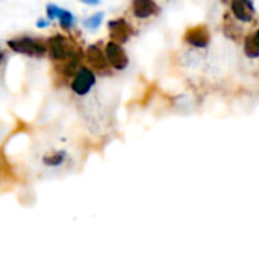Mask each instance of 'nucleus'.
Returning a JSON list of instances; mask_svg holds the SVG:
<instances>
[{
  "instance_id": "obj_17",
  "label": "nucleus",
  "mask_w": 259,
  "mask_h": 257,
  "mask_svg": "<svg viewBox=\"0 0 259 257\" xmlns=\"http://www.w3.org/2000/svg\"><path fill=\"white\" fill-rule=\"evenodd\" d=\"M252 36H253V41H255L256 47H258V48H259V29H258V30H256V32H255V33H253V35H252Z\"/></svg>"
},
{
  "instance_id": "obj_11",
  "label": "nucleus",
  "mask_w": 259,
  "mask_h": 257,
  "mask_svg": "<svg viewBox=\"0 0 259 257\" xmlns=\"http://www.w3.org/2000/svg\"><path fill=\"white\" fill-rule=\"evenodd\" d=\"M244 53H246V56L250 58V59H256V58H259V48L256 47V44H255L252 35H247V36L244 38Z\"/></svg>"
},
{
  "instance_id": "obj_4",
  "label": "nucleus",
  "mask_w": 259,
  "mask_h": 257,
  "mask_svg": "<svg viewBox=\"0 0 259 257\" xmlns=\"http://www.w3.org/2000/svg\"><path fill=\"white\" fill-rule=\"evenodd\" d=\"M184 41L196 48H206L211 41V33L206 24H196L185 30Z\"/></svg>"
},
{
  "instance_id": "obj_3",
  "label": "nucleus",
  "mask_w": 259,
  "mask_h": 257,
  "mask_svg": "<svg viewBox=\"0 0 259 257\" xmlns=\"http://www.w3.org/2000/svg\"><path fill=\"white\" fill-rule=\"evenodd\" d=\"M94 85H96V73L90 67L82 65L79 71L74 74L70 83V88L76 95L82 97V95H87L93 89Z\"/></svg>"
},
{
  "instance_id": "obj_12",
  "label": "nucleus",
  "mask_w": 259,
  "mask_h": 257,
  "mask_svg": "<svg viewBox=\"0 0 259 257\" xmlns=\"http://www.w3.org/2000/svg\"><path fill=\"white\" fill-rule=\"evenodd\" d=\"M58 18H59V24H61V27H62L64 30H70V29L73 27V24H74V15H73L70 11L61 9Z\"/></svg>"
},
{
  "instance_id": "obj_1",
  "label": "nucleus",
  "mask_w": 259,
  "mask_h": 257,
  "mask_svg": "<svg viewBox=\"0 0 259 257\" xmlns=\"http://www.w3.org/2000/svg\"><path fill=\"white\" fill-rule=\"evenodd\" d=\"M46 45H47L49 58L56 64H64L80 52V48L74 44V41L71 38L61 35V33L50 36L46 41Z\"/></svg>"
},
{
  "instance_id": "obj_2",
  "label": "nucleus",
  "mask_w": 259,
  "mask_h": 257,
  "mask_svg": "<svg viewBox=\"0 0 259 257\" xmlns=\"http://www.w3.org/2000/svg\"><path fill=\"white\" fill-rule=\"evenodd\" d=\"M8 47L20 55H26L30 58H42L47 53V45L42 39L38 38H32V36H20V38H14L9 39Z\"/></svg>"
},
{
  "instance_id": "obj_13",
  "label": "nucleus",
  "mask_w": 259,
  "mask_h": 257,
  "mask_svg": "<svg viewBox=\"0 0 259 257\" xmlns=\"http://www.w3.org/2000/svg\"><path fill=\"white\" fill-rule=\"evenodd\" d=\"M103 17H105L103 12H96V14H93L91 17H88V18L83 21V26H85L87 29H90V30H96V29L100 27V24H102V21H103Z\"/></svg>"
},
{
  "instance_id": "obj_18",
  "label": "nucleus",
  "mask_w": 259,
  "mask_h": 257,
  "mask_svg": "<svg viewBox=\"0 0 259 257\" xmlns=\"http://www.w3.org/2000/svg\"><path fill=\"white\" fill-rule=\"evenodd\" d=\"M3 61H5V53H3V52H0V64H2Z\"/></svg>"
},
{
  "instance_id": "obj_16",
  "label": "nucleus",
  "mask_w": 259,
  "mask_h": 257,
  "mask_svg": "<svg viewBox=\"0 0 259 257\" xmlns=\"http://www.w3.org/2000/svg\"><path fill=\"white\" fill-rule=\"evenodd\" d=\"M36 26H38L39 29H42V27H47V26H49V20H44V18H41V20H38Z\"/></svg>"
},
{
  "instance_id": "obj_8",
  "label": "nucleus",
  "mask_w": 259,
  "mask_h": 257,
  "mask_svg": "<svg viewBox=\"0 0 259 257\" xmlns=\"http://www.w3.org/2000/svg\"><path fill=\"white\" fill-rule=\"evenodd\" d=\"M231 12L240 21L252 23L255 17V5L252 0H231Z\"/></svg>"
},
{
  "instance_id": "obj_7",
  "label": "nucleus",
  "mask_w": 259,
  "mask_h": 257,
  "mask_svg": "<svg viewBox=\"0 0 259 257\" xmlns=\"http://www.w3.org/2000/svg\"><path fill=\"white\" fill-rule=\"evenodd\" d=\"M108 29H109L111 41L117 44H123L129 41L131 36L134 35V27L124 18H115L108 21Z\"/></svg>"
},
{
  "instance_id": "obj_15",
  "label": "nucleus",
  "mask_w": 259,
  "mask_h": 257,
  "mask_svg": "<svg viewBox=\"0 0 259 257\" xmlns=\"http://www.w3.org/2000/svg\"><path fill=\"white\" fill-rule=\"evenodd\" d=\"M79 2L83 3V5H90V6H96V5L100 3V0H79Z\"/></svg>"
},
{
  "instance_id": "obj_6",
  "label": "nucleus",
  "mask_w": 259,
  "mask_h": 257,
  "mask_svg": "<svg viewBox=\"0 0 259 257\" xmlns=\"http://www.w3.org/2000/svg\"><path fill=\"white\" fill-rule=\"evenodd\" d=\"M85 58H87V61H88V64L94 73H99V74H108L109 73V64H108L106 55L97 44L88 45V48L85 52Z\"/></svg>"
},
{
  "instance_id": "obj_14",
  "label": "nucleus",
  "mask_w": 259,
  "mask_h": 257,
  "mask_svg": "<svg viewBox=\"0 0 259 257\" xmlns=\"http://www.w3.org/2000/svg\"><path fill=\"white\" fill-rule=\"evenodd\" d=\"M46 11H47V17H49L50 20H53V18H56V17L59 15L61 8H58L56 5H47Z\"/></svg>"
},
{
  "instance_id": "obj_10",
  "label": "nucleus",
  "mask_w": 259,
  "mask_h": 257,
  "mask_svg": "<svg viewBox=\"0 0 259 257\" xmlns=\"http://www.w3.org/2000/svg\"><path fill=\"white\" fill-rule=\"evenodd\" d=\"M65 158H67L65 151H53L42 158V164L50 168H58L65 162Z\"/></svg>"
},
{
  "instance_id": "obj_5",
  "label": "nucleus",
  "mask_w": 259,
  "mask_h": 257,
  "mask_svg": "<svg viewBox=\"0 0 259 257\" xmlns=\"http://www.w3.org/2000/svg\"><path fill=\"white\" fill-rule=\"evenodd\" d=\"M105 55H106V59H108V64L117 70V71H121L124 68H127L129 65V58L124 52V48L121 47V44H117L114 41H108L106 45H105Z\"/></svg>"
},
{
  "instance_id": "obj_9",
  "label": "nucleus",
  "mask_w": 259,
  "mask_h": 257,
  "mask_svg": "<svg viewBox=\"0 0 259 257\" xmlns=\"http://www.w3.org/2000/svg\"><path fill=\"white\" fill-rule=\"evenodd\" d=\"M132 12L137 18L144 20L158 15L159 6L155 0H132Z\"/></svg>"
}]
</instances>
